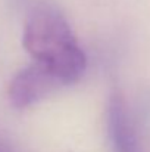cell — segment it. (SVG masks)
Listing matches in <instances>:
<instances>
[{"label": "cell", "instance_id": "cell-4", "mask_svg": "<svg viewBox=\"0 0 150 152\" xmlns=\"http://www.w3.org/2000/svg\"><path fill=\"white\" fill-rule=\"evenodd\" d=\"M0 152H15L13 146L10 145V142L6 137H3L1 134H0Z\"/></svg>", "mask_w": 150, "mask_h": 152}, {"label": "cell", "instance_id": "cell-2", "mask_svg": "<svg viewBox=\"0 0 150 152\" xmlns=\"http://www.w3.org/2000/svg\"><path fill=\"white\" fill-rule=\"evenodd\" d=\"M62 86H66V83L54 71L33 61V64L13 75L7 87V98L15 108L24 109L44 99Z\"/></svg>", "mask_w": 150, "mask_h": 152}, {"label": "cell", "instance_id": "cell-3", "mask_svg": "<svg viewBox=\"0 0 150 152\" xmlns=\"http://www.w3.org/2000/svg\"><path fill=\"white\" fill-rule=\"evenodd\" d=\"M109 134L115 152H140L134 126L121 95H113L107 108Z\"/></svg>", "mask_w": 150, "mask_h": 152}, {"label": "cell", "instance_id": "cell-1", "mask_svg": "<svg viewBox=\"0 0 150 152\" xmlns=\"http://www.w3.org/2000/svg\"><path fill=\"white\" fill-rule=\"evenodd\" d=\"M22 45L33 61L54 71L66 84L86 71L87 59L63 15L50 6L36 7L27 18Z\"/></svg>", "mask_w": 150, "mask_h": 152}]
</instances>
